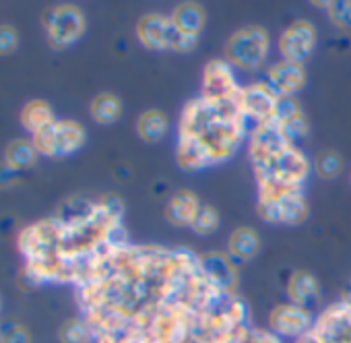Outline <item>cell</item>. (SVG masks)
Here are the masks:
<instances>
[{"label": "cell", "instance_id": "cell-33", "mask_svg": "<svg viewBox=\"0 0 351 343\" xmlns=\"http://www.w3.org/2000/svg\"><path fill=\"white\" fill-rule=\"evenodd\" d=\"M199 44V36H186V34H178L176 38V44L171 48V52H178V54H189L197 48Z\"/></svg>", "mask_w": 351, "mask_h": 343}, {"label": "cell", "instance_id": "cell-16", "mask_svg": "<svg viewBox=\"0 0 351 343\" xmlns=\"http://www.w3.org/2000/svg\"><path fill=\"white\" fill-rule=\"evenodd\" d=\"M201 207L203 205L193 191H178L167 201L163 215H165L167 224H171L176 228H191Z\"/></svg>", "mask_w": 351, "mask_h": 343}, {"label": "cell", "instance_id": "cell-29", "mask_svg": "<svg viewBox=\"0 0 351 343\" xmlns=\"http://www.w3.org/2000/svg\"><path fill=\"white\" fill-rule=\"evenodd\" d=\"M304 114V110H302V106H300V102L295 99V97H279V102H277V108H275V122L277 124H287V122H291V120H295L298 116H302Z\"/></svg>", "mask_w": 351, "mask_h": 343}, {"label": "cell", "instance_id": "cell-24", "mask_svg": "<svg viewBox=\"0 0 351 343\" xmlns=\"http://www.w3.org/2000/svg\"><path fill=\"white\" fill-rule=\"evenodd\" d=\"M314 169L318 178L322 180H335L341 172H343V157L341 153L332 151V149H324L316 155L314 159Z\"/></svg>", "mask_w": 351, "mask_h": 343}, {"label": "cell", "instance_id": "cell-8", "mask_svg": "<svg viewBox=\"0 0 351 343\" xmlns=\"http://www.w3.org/2000/svg\"><path fill=\"white\" fill-rule=\"evenodd\" d=\"M32 141L44 157H69L85 145L87 132L77 120H56V124L32 137Z\"/></svg>", "mask_w": 351, "mask_h": 343}, {"label": "cell", "instance_id": "cell-18", "mask_svg": "<svg viewBox=\"0 0 351 343\" xmlns=\"http://www.w3.org/2000/svg\"><path fill=\"white\" fill-rule=\"evenodd\" d=\"M169 19H171V23L176 25V29H178L180 34L199 36L207 25V11H205L203 5L189 0V3H180L178 7H176L171 11Z\"/></svg>", "mask_w": 351, "mask_h": 343}, {"label": "cell", "instance_id": "cell-25", "mask_svg": "<svg viewBox=\"0 0 351 343\" xmlns=\"http://www.w3.org/2000/svg\"><path fill=\"white\" fill-rule=\"evenodd\" d=\"M58 339L60 343H91L93 335L89 324L79 316V318H69L60 324Z\"/></svg>", "mask_w": 351, "mask_h": 343}, {"label": "cell", "instance_id": "cell-13", "mask_svg": "<svg viewBox=\"0 0 351 343\" xmlns=\"http://www.w3.org/2000/svg\"><path fill=\"white\" fill-rule=\"evenodd\" d=\"M242 85L234 77V67L226 58L209 60L203 69V81H201V93L205 95H238Z\"/></svg>", "mask_w": 351, "mask_h": 343}, {"label": "cell", "instance_id": "cell-1", "mask_svg": "<svg viewBox=\"0 0 351 343\" xmlns=\"http://www.w3.org/2000/svg\"><path fill=\"white\" fill-rule=\"evenodd\" d=\"M75 294L91 343H244L254 329L242 296L213 283L189 248L112 244Z\"/></svg>", "mask_w": 351, "mask_h": 343}, {"label": "cell", "instance_id": "cell-4", "mask_svg": "<svg viewBox=\"0 0 351 343\" xmlns=\"http://www.w3.org/2000/svg\"><path fill=\"white\" fill-rule=\"evenodd\" d=\"M248 157L258 187L256 211L269 222L275 207L289 195L304 193V185L312 172V161L291 143L275 120L256 124L248 134Z\"/></svg>", "mask_w": 351, "mask_h": 343}, {"label": "cell", "instance_id": "cell-12", "mask_svg": "<svg viewBox=\"0 0 351 343\" xmlns=\"http://www.w3.org/2000/svg\"><path fill=\"white\" fill-rule=\"evenodd\" d=\"M314 312L310 308L295 306L291 302L277 304L269 314V327L277 337L300 339L314 324Z\"/></svg>", "mask_w": 351, "mask_h": 343}, {"label": "cell", "instance_id": "cell-31", "mask_svg": "<svg viewBox=\"0 0 351 343\" xmlns=\"http://www.w3.org/2000/svg\"><path fill=\"white\" fill-rule=\"evenodd\" d=\"M19 46V34L13 25H0V56H9Z\"/></svg>", "mask_w": 351, "mask_h": 343}, {"label": "cell", "instance_id": "cell-32", "mask_svg": "<svg viewBox=\"0 0 351 343\" xmlns=\"http://www.w3.org/2000/svg\"><path fill=\"white\" fill-rule=\"evenodd\" d=\"M244 343H283V341H281V337H277L273 331L254 327V329L250 331V335L246 337Z\"/></svg>", "mask_w": 351, "mask_h": 343}, {"label": "cell", "instance_id": "cell-6", "mask_svg": "<svg viewBox=\"0 0 351 343\" xmlns=\"http://www.w3.org/2000/svg\"><path fill=\"white\" fill-rule=\"evenodd\" d=\"M295 343H351V289L320 310L314 324Z\"/></svg>", "mask_w": 351, "mask_h": 343}, {"label": "cell", "instance_id": "cell-36", "mask_svg": "<svg viewBox=\"0 0 351 343\" xmlns=\"http://www.w3.org/2000/svg\"><path fill=\"white\" fill-rule=\"evenodd\" d=\"M349 180H351V176H349Z\"/></svg>", "mask_w": 351, "mask_h": 343}, {"label": "cell", "instance_id": "cell-19", "mask_svg": "<svg viewBox=\"0 0 351 343\" xmlns=\"http://www.w3.org/2000/svg\"><path fill=\"white\" fill-rule=\"evenodd\" d=\"M56 120L58 118H56L52 106L44 99H32L21 110V124L32 137L50 128L52 124H56Z\"/></svg>", "mask_w": 351, "mask_h": 343}, {"label": "cell", "instance_id": "cell-34", "mask_svg": "<svg viewBox=\"0 0 351 343\" xmlns=\"http://www.w3.org/2000/svg\"><path fill=\"white\" fill-rule=\"evenodd\" d=\"M19 180V172H15L9 163H0V189L13 187Z\"/></svg>", "mask_w": 351, "mask_h": 343}, {"label": "cell", "instance_id": "cell-20", "mask_svg": "<svg viewBox=\"0 0 351 343\" xmlns=\"http://www.w3.org/2000/svg\"><path fill=\"white\" fill-rule=\"evenodd\" d=\"M261 250V236L254 228H238L232 232L228 240V255L236 263H248L252 261Z\"/></svg>", "mask_w": 351, "mask_h": 343}, {"label": "cell", "instance_id": "cell-22", "mask_svg": "<svg viewBox=\"0 0 351 343\" xmlns=\"http://www.w3.org/2000/svg\"><path fill=\"white\" fill-rule=\"evenodd\" d=\"M167 132V116L161 110H147L136 120V134L145 143H159Z\"/></svg>", "mask_w": 351, "mask_h": 343}, {"label": "cell", "instance_id": "cell-27", "mask_svg": "<svg viewBox=\"0 0 351 343\" xmlns=\"http://www.w3.org/2000/svg\"><path fill=\"white\" fill-rule=\"evenodd\" d=\"M199 236H211L219 228V211L213 205H203L191 226Z\"/></svg>", "mask_w": 351, "mask_h": 343}, {"label": "cell", "instance_id": "cell-28", "mask_svg": "<svg viewBox=\"0 0 351 343\" xmlns=\"http://www.w3.org/2000/svg\"><path fill=\"white\" fill-rule=\"evenodd\" d=\"M0 343H32V333L15 320H5L0 322Z\"/></svg>", "mask_w": 351, "mask_h": 343}, {"label": "cell", "instance_id": "cell-14", "mask_svg": "<svg viewBox=\"0 0 351 343\" xmlns=\"http://www.w3.org/2000/svg\"><path fill=\"white\" fill-rule=\"evenodd\" d=\"M199 259H201L203 271L207 273V277H209L213 283H217V285L223 287V289L238 292V285H240L238 265H236V261H234L228 252L209 250V252L199 255Z\"/></svg>", "mask_w": 351, "mask_h": 343}, {"label": "cell", "instance_id": "cell-26", "mask_svg": "<svg viewBox=\"0 0 351 343\" xmlns=\"http://www.w3.org/2000/svg\"><path fill=\"white\" fill-rule=\"evenodd\" d=\"M326 7L328 19L335 27L343 32H351V0H335V3H318Z\"/></svg>", "mask_w": 351, "mask_h": 343}, {"label": "cell", "instance_id": "cell-3", "mask_svg": "<svg viewBox=\"0 0 351 343\" xmlns=\"http://www.w3.org/2000/svg\"><path fill=\"white\" fill-rule=\"evenodd\" d=\"M242 91V89H240ZM250 122L238 95H197L182 108L178 120L176 161L184 172L219 165L248 141Z\"/></svg>", "mask_w": 351, "mask_h": 343}, {"label": "cell", "instance_id": "cell-5", "mask_svg": "<svg viewBox=\"0 0 351 343\" xmlns=\"http://www.w3.org/2000/svg\"><path fill=\"white\" fill-rule=\"evenodd\" d=\"M271 50V36L261 25L240 27L230 36L223 48V58L240 71L252 73L258 71Z\"/></svg>", "mask_w": 351, "mask_h": 343}, {"label": "cell", "instance_id": "cell-21", "mask_svg": "<svg viewBox=\"0 0 351 343\" xmlns=\"http://www.w3.org/2000/svg\"><path fill=\"white\" fill-rule=\"evenodd\" d=\"M40 153L32 139H15L5 149V163H9L15 172H27L36 165Z\"/></svg>", "mask_w": 351, "mask_h": 343}, {"label": "cell", "instance_id": "cell-2", "mask_svg": "<svg viewBox=\"0 0 351 343\" xmlns=\"http://www.w3.org/2000/svg\"><path fill=\"white\" fill-rule=\"evenodd\" d=\"M122 217L124 203L118 195L95 201L75 197L56 215L25 226L17 236V248L29 285L75 287L106 248L128 240Z\"/></svg>", "mask_w": 351, "mask_h": 343}, {"label": "cell", "instance_id": "cell-23", "mask_svg": "<svg viewBox=\"0 0 351 343\" xmlns=\"http://www.w3.org/2000/svg\"><path fill=\"white\" fill-rule=\"evenodd\" d=\"M89 112H91V118L97 124H112L122 114V102L114 93H99V95L93 97Z\"/></svg>", "mask_w": 351, "mask_h": 343}, {"label": "cell", "instance_id": "cell-15", "mask_svg": "<svg viewBox=\"0 0 351 343\" xmlns=\"http://www.w3.org/2000/svg\"><path fill=\"white\" fill-rule=\"evenodd\" d=\"M306 69L304 64H295L289 60H281L273 64L267 73V83L279 97H295L298 91L304 89L306 85Z\"/></svg>", "mask_w": 351, "mask_h": 343}, {"label": "cell", "instance_id": "cell-11", "mask_svg": "<svg viewBox=\"0 0 351 343\" xmlns=\"http://www.w3.org/2000/svg\"><path fill=\"white\" fill-rule=\"evenodd\" d=\"M279 95L271 89L267 81H258L252 85H242L240 91V104L242 110L250 122V128L256 124L271 122L275 118V108H277Z\"/></svg>", "mask_w": 351, "mask_h": 343}, {"label": "cell", "instance_id": "cell-17", "mask_svg": "<svg viewBox=\"0 0 351 343\" xmlns=\"http://www.w3.org/2000/svg\"><path fill=\"white\" fill-rule=\"evenodd\" d=\"M287 298L291 304L310 308L320 300L318 279L310 271H293L287 281Z\"/></svg>", "mask_w": 351, "mask_h": 343}, {"label": "cell", "instance_id": "cell-10", "mask_svg": "<svg viewBox=\"0 0 351 343\" xmlns=\"http://www.w3.org/2000/svg\"><path fill=\"white\" fill-rule=\"evenodd\" d=\"M316 40H318L316 27L310 21L300 19V21H293L279 36V52H281L283 60L304 64L312 56V52L316 48Z\"/></svg>", "mask_w": 351, "mask_h": 343}, {"label": "cell", "instance_id": "cell-30", "mask_svg": "<svg viewBox=\"0 0 351 343\" xmlns=\"http://www.w3.org/2000/svg\"><path fill=\"white\" fill-rule=\"evenodd\" d=\"M279 128H281V132H283L291 143L300 145V141H304V139L308 137V132H310V122H308L306 114H302V116H298L295 120H291V122H287V124H279Z\"/></svg>", "mask_w": 351, "mask_h": 343}, {"label": "cell", "instance_id": "cell-7", "mask_svg": "<svg viewBox=\"0 0 351 343\" xmlns=\"http://www.w3.org/2000/svg\"><path fill=\"white\" fill-rule=\"evenodd\" d=\"M48 42L56 50H64L77 44L87 32V19L77 5H58L44 13L42 17Z\"/></svg>", "mask_w": 351, "mask_h": 343}, {"label": "cell", "instance_id": "cell-9", "mask_svg": "<svg viewBox=\"0 0 351 343\" xmlns=\"http://www.w3.org/2000/svg\"><path fill=\"white\" fill-rule=\"evenodd\" d=\"M134 32H136V40L141 42V46L151 52H165V50L171 52L176 38L180 34L171 23V19L161 13L143 15L136 23Z\"/></svg>", "mask_w": 351, "mask_h": 343}, {"label": "cell", "instance_id": "cell-35", "mask_svg": "<svg viewBox=\"0 0 351 343\" xmlns=\"http://www.w3.org/2000/svg\"><path fill=\"white\" fill-rule=\"evenodd\" d=\"M0 308H3V300H0Z\"/></svg>", "mask_w": 351, "mask_h": 343}]
</instances>
